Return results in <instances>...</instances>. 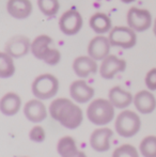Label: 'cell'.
<instances>
[{"mask_svg":"<svg viewBox=\"0 0 156 157\" xmlns=\"http://www.w3.org/2000/svg\"><path fill=\"white\" fill-rule=\"evenodd\" d=\"M50 117L69 129L79 127L83 121L82 109L73 101L60 97L51 101L49 105Z\"/></svg>","mask_w":156,"mask_h":157,"instance_id":"1","label":"cell"},{"mask_svg":"<svg viewBox=\"0 0 156 157\" xmlns=\"http://www.w3.org/2000/svg\"><path fill=\"white\" fill-rule=\"evenodd\" d=\"M31 52L36 59L48 65H57L61 61V52L55 46V42L49 35H38L31 43Z\"/></svg>","mask_w":156,"mask_h":157,"instance_id":"2","label":"cell"},{"mask_svg":"<svg viewBox=\"0 0 156 157\" xmlns=\"http://www.w3.org/2000/svg\"><path fill=\"white\" fill-rule=\"evenodd\" d=\"M87 117L94 125H107L115 119V106L109 99L96 98L88 106Z\"/></svg>","mask_w":156,"mask_h":157,"instance_id":"3","label":"cell"},{"mask_svg":"<svg viewBox=\"0 0 156 157\" xmlns=\"http://www.w3.org/2000/svg\"><path fill=\"white\" fill-rule=\"evenodd\" d=\"M59 79L55 75L46 73L39 75L31 86L32 94L39 99L45 101L56 96L59 91Z\"/></svg>","mask_w":156,"mask_h":157,"instance_id":"4","label":"cell"},{"mask_svg":"<svg viewBox=\"0 0 156 157\" xmlns=\"http://www.w3.org/2000/svg\"><path fill=\"white\" fill-rule=\"evenodd\" d=\"M115 127L118 135L124 138H131L138 134L141 127L140 117L133 110H123L116 119Z\"/></svg>","mask_w":156,"mask_h":157,"instance_id":"5","label":"cell"},{"mask_svg":"<svg viewBox=\"0 0 156 157\" xmlns=\"http://www.w3.org/2000/svg\"><path fill=\"white\" fill-rule=\"evenodd\" d=\"M128 26H116L109 32V41L111 46L120 47L123 49L133 48L137 44V34Z\"/></svg>","mask_w":156,"mask_h":157,"instance_id":"6","label":"cell"},{"mask_svg":"<svg viewBox=\"0 0 156 157\" xmlns=\"http://www.w3.org/2000/svg\"><path fill=\"white\" fill-rule=\"evenodd\" d=\"M127 26L136 32H143L152 27V14L146 9L133 6L128 10L126 15Z\"/></svg>","mask_w":156,"mask_h":157,"instance_id":"7","label":"cell"},{"mask_svg":"<svg viewBox=\"0 0 156 157\" xmlns=\"http://www.w3.org/2000/svg\"><path fill=\"white\" fill-rule=\"evenodd\" d=\"M83 26V18L78 10L72 8L65 11L59 19V28L61 32L69 36L77 34Z\"/></svg>","mask_w":156,"mask_h":157,"instance_id":"8","label":"cell"},{"mask_svg":"<svg viewBox=\"0 0 156 157\" xmlns=\"http://www.w3.org/2000/svg\"><path fill=\"white\" fill-rule=\"evenodd\" d=\"M31 43L30 39L26 35H13L6 41L4 45V52L14 59L21 58L31 52Z\"/></svg>","mask_w":156,"mask_h":157,"instance_id":"9","label":"cell"},{"mask_svg":"<svg viewBox=\"0 0 156 157\" xmlns=\"http://www.w3.org/2000/svg\"><path fill=\"white\" fill-rule=\"evenodd\" d=\"M111 43L108 36L98 34L94 36L88 45V55L96 61H102L110 55Z\"/></svg>","mask_w":156,"mask_h":157,"instance_id":"10","label":"cell"},{"mask_svg":"<svg viewBox=\"0 0 156 157\" xmlns=\"http://www.w3.org/2000/svg\"><path fill=\"white\" fill-rule=\"evenodd\" d=\"M127 63L124 59L119 58L115 55H109L100 65V74L104 79H112L118 73H122L126 70Z\"/></svg>","mask_w":156,"mask_h":157,"instance_id":"11","label":"cell"},{"mask_svg":"<svg viewBox=\"0 0 156 157\" xmlns=\"http://www.w3.org/2000/svg\"><path fill=\"white\" fill-rule=\"evenodd\" d=\"M70 94L74 101L78 104H86L94 97L95 90L83 79H78L72 82L70 87Z\"/></svg>","mask_w":156,"mask_h":157,"instance_id":"12","label":"cell"},{"mask_svg":"<svg viewBox=\"0 0 156 157\" xmlns=\"http://www.w3.org/2000/svg\"><path fill=\"white\" fill-rule=\"evenodd\" d=\"M113 137V132L108 127H101L93 130L90 137V144L96 152H107L110 149V140Z\"/></svg>","mask_w":156,"mask_h":157,"instance_id":"13","label":"cell"},{"mask_svg":"<svg viewBox=\"0 0 156 157\" xmlns=\"http://www.w3.org/2000/svg\"><path fill=\"white\" fill-rule=\"evenodd\" d=\"M24 114L30 122L40 123L47 118V108L42 99H30L24 106Z\"/></svg>","mask_w":156,"mask_h":157,"instance_id":"14","label":"cell"},{"mask_svg":"<svg viewBox=\"0 0 156 157\" xmlns=\"http://www.w3.org/2000/svg\"><path fill=\"white\" fill-rule=\"evenodd\" d=\"M98 65L96 60L88 56H79L74 60L73 70L79 78H88L90 75L95 74L98 71Z\"/></svg>","mask_w":156,"mask_h":157,"instance_id":"15","label":"cell"},{"mask_svg":"<svg viewBox=\"0 0 156 157\" xmlns=\"http://www.w3.org/2000/svg\"><path fill=\"white\" fill-rule=\"evenodd\" d=\"M33 6L31 0H8L6 11L15 19H26L31 15Z\"/></svg>","mask_w":156,"mask_h":157,"instance_id":"16","label":"cell"},{"mask_svg":"<svg viewBox=\"0 0 156 157\" xmlns=\"http://www.w3.org/2000/svg\"><path fill=\"white\" fill-rule=\"evenodd\" d=\"M134 105L140 113H152L156 109V97L150 90H141L134 96Z\"/></svg>","mask_w":156,"mask_h":157,"instance_id":"17","label":"cell"},{"mask_svg":"<svg viewBox=\"0 0 156 157\" xmlns=\"http://www.w3.org/2000/svg\"><path fill=\"white\" fill-rule=\"evenodd\" d=\"M108 99L118 109H125L131 103H134V96L129 91L124 90L120 86L111 88L108 93Z\"/></svg>","mask_w":156,"mask_h":157,"instance_id":"18","label":"cell"},{"mask_svg":"<svg viewBox=\"0 0 156 157\" xmlns=\"http://www.w3.org/2000/svg\"><path fill=\"white\" fill-rule=\"evenodd\" d=\"M21 98L15 92H9L1 97L0 101V110L4 116H15L21 110Z\"/></svg>","mask_w":156,"mask_h":157,"instance_id":"19","label":"cell"},{"mask_svg":"<svg viewBox=\"0 0 156 157\" xmlns=\"http://www.w3.org/2000/svg\"><path fill=\"white\" fill-rule=\"evenodd\" d=\"M90 27L95 33L97 34H106L109 33L112 29V21L110 16L106 13L96 12L90 17Z\"/></svg>","mask_w":156,"mask_h":157,"instance_id":"20","label":"cell"},{"mask_svg":"<svg viewBox=\"0 0 156 157\" xmlns=\"http://www.w3.org/2000/svg\"><path fill=\"white\" fill-rule=\"evenodd\" d=\"M57 151L61 157H74L79 152L77 144L71 136H64L58 141Z\"/></svg>","mask_w":156,"mask_h":157,"instance_id":"21","label":"cell"},{"mask_svg":"<svg viewBox=\"0 0 156 157\" xmlns=\"http://www.w3.org/2000/svg\"><path fill=\"white\" fill-rule=\"evenodd\" d=\"M14 58L11 57L6 52L0 54V77L3 79L10 78L15 74Z\"/></svg>","mask_w":156,"mask_h":157,"instance_id":"22","label":"cell"},{"mask_svg":"<svg viewBox=\"0 0 156 157\" xmlns=\"http://www.w3.org/2000/svg\"><path fill=\"white\" fill-rule=\"evenodd\" d=\"M38 6L40 11L47 17L56 16L60 10L59 0H38Z\"/></svg>","mask_w":156,"mask_h":157,"instance_id":"23","label":"cell"},{"mask_svg":"<svg viewBox=\"0 0 156 157\" xmlns=\"http://www.w3.org/2000/svg\"><path fill=\"white\" fill-rule=\"evenodd\" d=\"M139 150L144 157H156V136H148L142 139Z\"/></svg>","mask_w":156,"mask_h":157,"instance_id":"24","label":"cell"},{"mask_svg":"<svg viewBox=\"0 0 156 157\" xmlns=\"http://www.w3.org/2000/svg\"><path fill=\"white\" fill-rule=\"evenodd\" d=\"M112 157H139V153L134 145L126 143L117 147L113 152Z\"/></svg>","mask_w":156,"mask_h":157,"instance_id":"25","label":"cell"},{"mask_svg":"<svg viewBox=\"0 0 156 157\" xmlns=\"http://www.w3.org/2000/svg\"><path fill=\"white\" fill-rule=\"evenodd\" d=\"M29 138L33 142H43L46 138V132L43 128V126L36 125L34 127H32L29 132Z\"/></svg>","mask_w":156,"mask_h":157,"instance_id":"26","label":"cell"},{"mask_svg":"<svg viewBox=\"0 0 156 157\" xmlns=\"http://www.w3.org/2000/svg\"><path fill=\"white\" fill-rule=\"evenodd\" d=\"M146 86L150 91H156V67H153L146 73L144 78Z\"/></svg>","mask_w":156,"mask_h":157,"instance_id":"27","label":"cell"},{"mask_svg":"<svg viewBox=\"0 0 156 157\" xmlns=\"http://www.w3.org/2000/svg\"><path fill=\"white\" fill-rule=\"evenodd\" d=\"M74 157H88L87 155H86V153H83L82 151H79L77 154H76Z\"/></svg>","mask_w":156,"mask_h":157,"instance_id":"28","label":"cell"},{"mask_svg":"<svg viewBox=\"0 0 156 157\" xmlns=\"http://www.w3.org/2000/svg\"><path fill=\"white\" fill-rule=\"evenodd\" d=\"M153 33H154V35L156 36V18L154 21V24H153Z\"/></svg>","mask_w":156,"mask_h":157,"instance_id":"29","label":"cell"},{"mask_svg":"<svg viewBox=\"0 0 156 157\" xmlns=\"http://www.w3.org/2000/svg\"><path fill=\"white\" fill-rule=\"evenodd\" d=\"M121 1H122L123 3H131V2H134L135 0H121Z\"/></svg>","mask_w":156,"mask_h":157,"instance_id":"30","label":"cell"}]
</instances>
